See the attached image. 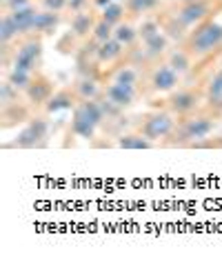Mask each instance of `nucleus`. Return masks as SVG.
I'll list each match as a JSON object with an SVG mask.
<instances>
[{"label": "nucleus", "mask_w": 222, "mask_h": 260, "mask_svg": "<svg viewBox=\"0 0 222 260\" xmlns=\"http://www.w3.org/2000/svg\"><path fill=\"white\" fill-rule=\"evenodd\" d=\"M71 91L76 93L78 100H96L102 96L104 82L100 78H93V76H76V78L69 82Z\"/></svg>", "instance_id": "nucleus-15"}, {"label": "nucleus", "mask_w": 222, "mask_h": 260, "mask_svg": "<svg viewBox=\"0 0 222 260\" xmlns=\"http://www.w3.org/2000/svg\"><path fill=\"white\" fill-rule=\"evenodd\" d=\"M222 118L211 114L209 109H200L191 116L178 118L173 132L169 134V138H165L160 143V147H173V149H196L198 143H202L204 138L213 136V132L220 127Z\"/></svg>", "instance_id": "nucleus-1"}, {"label": "nucleus", "mask_w": 222, "mask_h": 260, "mask_svg": "<svg viewBox=\"0 0 222 260\" xmlns=\"http://www.w3.org/2000/svg\"><path fill=\"white\" fill-rule=\"evenodd\" d=\"M127 9V20H142L156 16L162 9V0H122Z\"/></svg>", "instance_id": "nucleus-20"}, {"label": "nucleus", "mask_w": 222, "mask_h": 260, "mask_svg": "<svg viewBox=\"0 0 222 260\" xmlns=\"http://www.w3.org/2000/svg\"><path fill=\"white\" fill-rule=\"evenodd\" d=\"M138 34H140V40H149V38L158 36V34H162L160 22L156 20V16H149V18H142V20H140Z\"/></svg>", "instance_id": "nucleus-29"}, {"label": "nucleus", "mask_w": 222, "mask_h": 260, "mask_svg": "<svg viewBox=\"0 0 222 260\" xmlns=\"http://www.w3.org/2000/svg\"><path fill=\"white\" fill-rule=\"evenodd\" d=\"M167 62L171 64V67L176 69V72H178L180 76H182V78H184L187 74L194 72V67H196V60L191 58V54L184 49L182 45H173L171 49H169V54H167Z\"/></svg>", "instance_id": "nucleus-23"}, {"label": "nucleus", "mask_w": 222, "mask_h": 260, "mask_svg": "<svg viewBox=\"0 0 222 260\" xmlns=\"http://www.w3.org/2000/svg\"><path fill=\"white\" fill-rule=\"evenodd\" d=\"M204 87V109H209L211 114L222 118V67L207 76V80L202 82Z\"/></svg>", "instance_id": "nucleus-13"}, {"label": "nucleus", "mask_w": 222, "mask_h": 260, "mask_svg": "<svg viewBox=\"0 0 222 260\" xmlns=\"http://www.w3.org/2000/svg\"><path fill=\"white\" fill-rule=\"evenodd\" d=\"M0 3H3V11H14L31 5V0H0Z\"/></svg>", "instance_id": "nucleus-33"}, {"label": "nucleus", "mask_w": 222, "mask_h": 260, "mask_svg": "<svg viewBox=\"0 0 222 260\" xmlns=\"http://www.w3.org/2000/svg\"><path fill=\"white\" fill-rule=\"evenodd\" d=\"M45 38L29 34V36L20 38L16 45V54H14V64L11 67L22 69V72H43V62H45Z\"/></svg>", "instance_id": "nucleus-9"}, {"label": "nucleus", "mask_w": 222, "mask_h": 260, "mask_svg": "<svg viewBox=\"0 0 222 260\" xmlns=\"http://www.w3.org/2000/svg\"><path fill=\"white\" fill-rule=\"evenodd\" d=\"M180 45L191 54L196 64L211 60L213 56L222 54V22H218L215 18H207L191 29L184 43Z\"/></svg>", "instance_id": "nucleus-2"}, {"label": "nucleus", "mask_w": 222, "mask_h": 260, "mask_svg": "<svg viewBox=\"0 0 222 260\" xmlns=\"http://www.w3.org/2000/svg\"><path fill=\"white\" fill-rule=\"evenodd\" d=\"M120 3H122V0H120Z\"/></svg>", "instance_id": "nucleus-37"}, {"label": "nucleus", "mask_w": 222, "mask_h": 260, "mask_svg": "<svg viewBox=\"0 0 222 260\" xmlns=\"http://www.w3.org/2000/svg\"><path fill=\"white\" fill-rule=\"evenodd\" d=\"M102 96L109 100L111 105L120 109H131L136 105V100L140 98V89L131 85H125V82H116V80H107L104 82Z\"/></svg>", "instance_id": "nucleus-12"}, {"label": "nucleus", "mask_w": 222, "mask_h": 260, "mask_svg": "<svg viewBox=\"0 0 222 260\" xmlns=\"http://www.w3.org/2000/svg\"><path fill=\"white\" fill-rule=\"evenodd\" d=\"M9 14L16 25H18L22 38L33 34V20H36V14H38V9L33 7V5H27V7H22V9H14V11H9Z\"/></svg>", "instance_id": "nucleus-24"}, {"label": "nucleus", "mask_w": 222, "mask_h": 260, "mask_svg": "<svg viewBox=\"0 0 222 260\" xmlns=\"http://www.w3.org/2000/svg\"><path fill=\"white\" fill-rule=\"evenodd\" d=\"M140 43H142L144 56H147V60H149L151 67H154L156 62H160V60H167L169 49L173 47L171 38H167L165 34H158V36L149 38V40H140Z\"/></svg>", "instance_id": "nucleus-18"}, {"label": "nucleus", "mask_w": 222, "mask_h": 260, "mask_svg": "<svg viewBox=\"0 0 222 260\" xmlns=\"http://www.w3.org/2000/svg\"><path fill=\"white\" fill-rule=\"evenodd\" d=\"M100 18H104L111 25H120L122 20H127V9H125V3L120 0H114L111 5H107L104 9H100Z\"/></svg>", "instance_id": "nucleus-28"}, {"label": "nucleus", "mask_w": 222, "mask_h": 260, "mask_svg": "<svg viewBox=\"0 0 222 260\" xmlns=\"http://www.w3.org/2000/svg\"><path fill=\"white\" fill-rule=\"evenodd\" d=\"M40 5H43V9L62 14V11H67V7H69V0H40Z\"/></svg>", "instance_id": "nucleus-31"}, {"label": "nucleus", "mask_w": 222, "mask_h": 260, "mask_svg": "<svg viewBox=\"0 0 222 260\" xmlns=\"http://www.w3.org/2000/svg\"><path fill=\"white\" fill-rule=\"evenodd\" d=\"M218 3H222V0H218Z\"/></svg>", "instance_id": "nucleus-36"}, {"label": "nucleus", "mask_w": 222, "mask_h": 260, "mask_svg": "<svg viewBox=\"0 0 222 260\" xmlns=\"http://www.w3.org/2000/svg\"><path fill=\"white\" fill-rule=\"evenodd\" d=\"M180 85H182V76L167 60H160V62H156L154 67H149L147 72H142L138 89H140V98L149 100L156 96H165V93L173 91Z\"/></svg>", "instance_id": "nucleus-6"}, {"label": "nucleus", "mask_w": 222, "mask_h": 260, "mask_svg": "<svg viewBox=\"0 0 222 260\" xmlns=\"http://www.w3.org/2000/svg\"><path fill=\"white\" fill-rule=\"evenodd\" d=\"M176 122H178V118L169 109L151 107L133 120V129H138V132L144 134L149 140H154L156 145H160L165 138H169V134L173 132Z\"/></svg>", "instance_id": "nucleus-8"}, {"label": "nucleus", "mask_w": 222, "mask_h": 260, "mask_svg": "<svg viewBox=\"0 0 222 260\" xmlns=\"http://www.w3.org/2000/svg\"><path fill=\"white\" fill-rule=\"evenodd\" d=\"M33 114H38V111H33L25 93L14 89V87L5 80L3 85H0V129L9 132V129L25 125Z\"/></svg>", "instance_id": "nucleus-4"}, {"label": "nucleus", "mask_w": 222, "mask_h": 260, "mask_svg": "<svg viewBox=\"0 0 222 260\" xmlns=\"http://www.w3.org/2000/svg\"><path fill=\"white\" fill-rule=\"evenodd\" d=\"M91 3H93V9H104L107 5L114 3V0H91Z\"/></svg>", "instance_id": "nucleus-34"}, {"label": "nucleus", "mask_w": 222, "mask_h": 260, "mask_svg": "<svg viewBox=\"0 0 222 260\" xmlns=\"http://www.w3.org/2000/svg\"><path fill=\"white\" fill-rule=\"evenodd\" d=\"M116 147H120V149H129V151H142V149H154L158 147L154 140H149L144 134H140L138 129L131 127V132H122L118 138H116Z\"/></svg>", "instance_id": "nucleus-21"}, {"label": "nucleus", "mask_w": 222, "mask_h": 260, "mask_svg": "<svg viewBox=\"0 0 222 260\" xmlns=\"http://www.w3.org/2000/svg\"><path fill=\"white\" fill-rule=\"evenodd\" d=\"M156 20L160 22L162 34H165L167 38H171L173 45L184 43V38L189 36V31H191L189 27L180 22V18H178L176 14H173V9H160V11L156 14Z\"/></svg>", "instance_id": "nucleus-14"}, {"label": "nucleus", "mask_w": 222, "mask_h": 260, "mask_svg": "<svg viewBox=\"0 0 222 260\" xmlns=\"http://www.w3.org/2000/svg\"><path fill=\"white\" fill-rule=\"evenodd\" d=\"M151 107H165L176 118L191 116L204 107V87L202 85H180L173 91L160 96V100L149 98Z\"/></svg>", "instance_id": "nucleus-3"}, {"label": "nucleus", "mask_w": 222, "mask_h": 260, "mask_svg": "<svg viewBox=\"0 0 222 260\" xmlns=\"http://www.w3.org/2000/svg\"><path fill=\"white\" fill-rule=\"evenodd\" d=\"M125 51H127L125 45L118 43L116 38H109L104 43H98V60H100L104 69H109L125 60Z\"/></svg>", "instance_id": "nucleus-19"}, {"label": "nucleus", "mask_w": 222, "mask_h": 260, "mask_svg": "<svg viewBox=\"0 0 222 260\" xmlns=\"http://www.w3.org/2000/svg\"><path fill=\"white\" fill-rule=\"evenodd\" d=\"M76 103H78V98H76V93L71 91V87H58L56 93L51 96V100L47 103L45 107V114L51 116V114H58V111H67V109H73Z\"/></svg>", "instance_id": "nucleus-22"}, {"label": "nucleus", "mask_w": 222, "mask_h": 260, "mask_svg": "<svg viewBox=\"0 0 222 260\" xmlns=\"http://www.w3.org/2000/svg\"><path fill=\"white\" fill-rule=\"evenodd\" d=\"M96 20H98V14H93V7L78 11V14H71L69 16V31L78 40H87V38H91Z\"/></svg>", "instance_id": "nucleus-16"}, {"label": "nucleus", "mask_w": 222, "mask_h": 260, "mask_svg": "<svg viewBox=\"0 0 222 260\" xmlns=\"http://www.w3.org/2000/svg\"><path fill=\"white\" fill-rule=\"evenodd\" d=\"M5 80H7L14 89H18V91L25 93L29 89V85H31V80H33V74L31 72H22V69H16V67H9Z\"/></svg>", "instance_id": "nucleus-27"}, {"label": "nucleus", "mask_w": 222, "mask_h": 260, "mask_svg": "<svg viewBox=\"0 0 222 260\" xmlns=\"http://www.w3.org/2000/svg\"><path fill=\"white\" fill-rule=\"evenodd\" d=\"M60 22H62V14L49 9H38L36 20H33V34L40 38H54L58 34Z\"/></svg>", "instance_id": "nucleus-17"}, {"label": "nucleus", "mask_w": 222, "mask_h": 260, "mask_svg": "<svg viewBox=\"0 0 222 260\" xmlns=\"http://www.w3.org/2000/svg\"><path fill=\"white\" fill-rule=\"evenodd\" d=\"M114 38L118 40V43H122L125 47H131L136 45L140 40V34H138V27L133 25L131 20H122L120 25L114 27Z\"/></svg>", "instance_id": "nucleus-26"}, {"label": "nucleus", "mask_w": 222, "mask_h": 260, "mask_svg": "<svg viewBox=\"0 0 222 260\" xmlns=\"http://www.w3.org/2000/svg\"><path fill=\"white\" fill-rule=\"evenodd\" d=\"M91 7H93L91 0H69L67 11L69 14H78V11H85V9H91Z\"/></svg>", "instance_id": "nucleus-32"}, {"label": "nucleus", "mask_w": 222, "mask_h": 260, "mask_svg": "<svg viewBox=\"0 0 222 260\" xmlns=\"http://www.w3.org/2000/svg\"><path fill=\"white\" fill-rule=\"evenodd\" d=\"M218 7H222V3L218 0H182V3H176L173 14L178 16L182 25L194 29L207 18H213Z\"/></svg>", "instance_id": "nucleus-10"}, {"label": "nucleus", "mask_w": 222, "mask_h": 260, "mask_svg": "<svg viewBox=\"0 0 222 260\" xmlns=\"http://www.w3.org/2000/svg\"><path fill=\"white\" fill-rule=\"evenodd\" d=\"M22 38L18 25L14 22L9 11H3V16H0V45H16L18 40Z\"/></svg>", "instance_id": "nucleus-25"}, {"label": "nucleus", "mask_w": 222, "mask_h": 260, "mask_svg": "<svg viewBox=\"0 0 222 260\" xmlns=\"http://www.w3.org/2000/svg\"><path fill=\"white\" fill-rule=\"evenodd\" d=\"M104 122V107L100 98L96 100H78L71 109V122H69V136L83 138L93 143L98 136V129Z\"/></svg>", "instance_id": "nucleus-5"}, {"label": "nucleus", "mask_w": 222, "mask_h": 260, "mask_svg": "<svg viewBox=\"0 0 222 260\" xmlns=\"http://www.w3.org/2000/svg\"><path fill=\"white\" fill-rule=\"evenodd\" d=\"M91 38L96 40V43H104V40L114 38V25L107 22L104 18H100V14H98V20H96V27H93V31H91Z\"/></svg>", "instance_id": "nucleus-30"}, {"label": "nucleus", "mask_w": 222, "mask_h": 260, "mask_svg": "<svg viewBox=\"0 0 222 260\" xmlns=\"http://www.w3.org/2000/svg\"><path fill=\"white\" fill-rule=\"evenodd\" d=\"M171 3H180V0H171Z\"/></svg>", "instance_id": "nucleus-35"}, {"label": "nucleus", "mask_w": 222, "mask_h": 260, "mask_svg": "<svg viewBox=\"0 0 222 260\" xmlns=\"http://www.w3.org/2000/svg\"><path fill=\"white\" fill-rule=\"evenodd\" d=\"M49 136H51L49 116L45 111H38L22 125V129L16 134V138L11 143H5L3 147H7V149H43V147L49 145Z\"/></svg>", "instance_id": "nucleus-7"}, {"label": "nucleus", "mask_w": 222, "mask_h": 260, "mask_svg": "<svg viewBox=\"0 0 222 260\" xmlns=\"http://www.w3.org/2000/svg\"><path fill=\"white\" fill-rule=\"evenodd\" d=\"M56 82L54 78H51L49 74H45V72H36L33 74V80H31V85H29V89L25 91V96L29 100V105L33 107V111H45L47 107V103L51 100V96L56 93Z\"/></svg>", "instance_id": "nucleus-11"}]
</instances>
